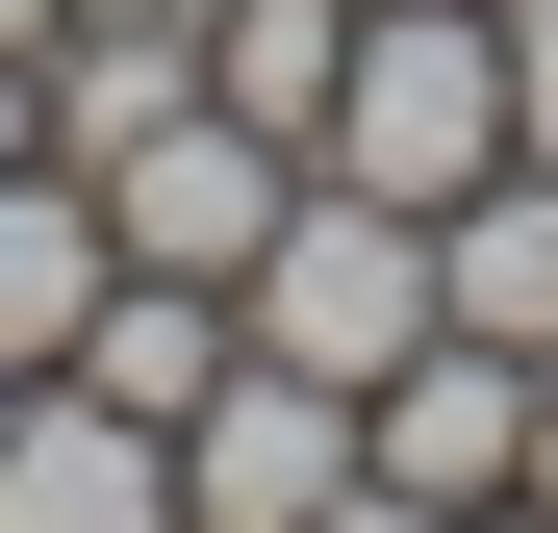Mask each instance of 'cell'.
Returning <instances> with one entry per match:
<instances>
[{
	"label": "cell",
	"mask_w": 558,
	"mask_h": 533,
	"mask_svg": "<svg viewBox=\"0 0 558 533\" xmlns=\"http://www.w3.org/2000/svg\"><path fill=\"white\" fill-rule=\"evenodd\" d=\"M229 330L381 407V355L432 330V204H381V178H330V153H305V204L254 229V280H229Z\"/></svg>",
	"instance_id": "1"
},
{
	"label": "cell",
	"mask_w": 558,
	"mask_h": 533,
	"mask_svg": "<svg viewBox=\"0 0 558 533\" xmlns=\"http://www.w3.org/2000/svg\"><path fill=\"white\" fill-rule=\"evenodd\" d=\"M330 178H381V204H457V178H508V0H355Z\"/></svg>",
	"instance_id": "2"
},
{
	"label": "cell",
	"mask_w": 558,
	"mask_h": 533,
	"mask_svg": "<svg viewBox=\"0 0 558 533\" xmlns=\"http://www.w3.org/2000/svg\"><path fill=\"white\" fill-rule=\"evenodd\" d=\"M355 508H533V355L432 305L381 355V407H355Z\"/></svg>",
	"instance_id": "3"
},
{
	"label": "cell",
	"mask_w": 558,
	"mask_h": 533,
	"mask_svg": "<svg viewBox=\"0 0 558 533\" xmlns=\"http://www.w3.org/2000/svg\"><path fill=\"white\" fill-rule=\"evenodd\" d=\"M330 508H355V381L229 330V381L178 407V533H330Z\"/></svg>",
	"instance_id": "4"
},
{
	"label": "cell",
	"mask_w": 558,
	"mask_h": 533,
	"mask_svg": "<svg viewBox=\"0 0 558 533\" xmlns=\"http://www.w3.org/2000/svg\"><path fill=\"white\" fill-rule=\"evenodd\" d=\"M305 204V153H279L254 102H178L102 153V254H153V280H254V229Z\"/></svg>",
	"instance_id": "5"
},
{
	"label": "cell",
	"mask_w": 558,
	"mask_h": 533,
	"mask_svg": "<svg viewBox=\"0 0 558 533\" xmlns=\"http://www.w3.org/2000/svg\"><path fill=\"white\" fill-rule=\"evenodd\" d=\"M0 533H178V432L102 407L51 355V381H0Z\"/></svg>",
	"instance_id": "6"
},
{
	"label": "cell",
	"mask_w": 558,
	"mask_h": 533,
	"mask_svg": "<svg viewBox=\"0 0 558 533\" xmlns=\"http://www.w3.org/2000/svg\"><path fill=\"white\" fill-rule=\"evenodd\" d=\"M102 280H128L102 254V178L76 153H0V381H51V355L102 330Z\"/></svg>",
	"instance_id": "7"
},
{
	"label": "cell",
	"mask_w": 558,
	"mask_h": 533,
	"mask_svg": "<svg viewBox=\"0 0 558 533\" xmlns=\"http://www.w3.org/2000/svg\"><path fill=\"white\" fill-rule=\"evenodd\" d=\"M432 305H457V330H508V355H558V178H533V153L432 204Z\"/></svg>",
	"instance_id": "8"
},
{
	"label": "cell",
	"mask_w": 558,
	"mask_h": 533,
	"mask_svg": "<svg viewBox=\"0 0 558 533\" xmlns=\"http://www.w3.org/2000/svg\"><path fill=\"white\" fill-rule=\"evenodd\" d=\"M178 102H204V26H153V0H76L51 26V153L76 178H102L128 128H178Z\"/></svg>",
	"instance_id": "9"
},
{
	"label": "cell",
	"mask_w": 558,
	"mask_h": 533,
	"mask_svg": "<svg viewBox=\"0 0 558 533\" xmlns=\"http://www.w3.org/2000/svg\"><path fill=\"white\" fill-rule=\"evenodd\" d=\"M76 381H102V407H153V432H178V407L229 381V280H153V254H128V280H102V330H76Z\"/></svg>",
	"instance_id": "10"
},
{
	"label": "cell",
	"mask_w": 558,
	"mask_h": 533,
	"mask_svg": "<svg viewBox=\"0 0 558 533\" xmlns=\"http://www.w3.org/2000/svg\"><path fill=\"white\" fill-rule=\"evenodd\" d=\"M508 153L558 178V0H508Z\"/></svg>",
	"instance_id": "11"
},
{
	"label": "cell",
	"mask_w": 558,
	"mask_h": 533,
	"mask_svg": "<svg viewBox=\"0 0 558 533\" xmlns=\"http://www.w3.org/2000/svg\"><path fill=\"white\" fill-rule=\"evenodd\" d=\"M533 508H558V355H533Z\"/></svg>",
	"instance_id": "12"
},
{
	"label": "cell",
	"mask_w": 558,
	"mask_h": 533,
	"mask_svg": "<svg viewBox=\"0 0 558 533\" xmlns=\"http://www.w3.org/2000/svg\"><path fill=\"white\" fill-rule=\"evenodd\" d=\"M51 26H76V0H0V51H51Z\"/></svg>",
	"instance_id": "13"
},
{
	"label": "cell",
	"mask_w": 558,
	"mask_h": 533,
	"mask_svg": "<svg viewBox=\"0 0 558 533\" xmlns=\"http://www.w3.org/2000/svg\"><path fill=\"white\" fill-rule=\"evenodd\" d=\"M153 26H204V0H153Z\"/></svg>",
	"instance_id": "14"
}]
</instances>
